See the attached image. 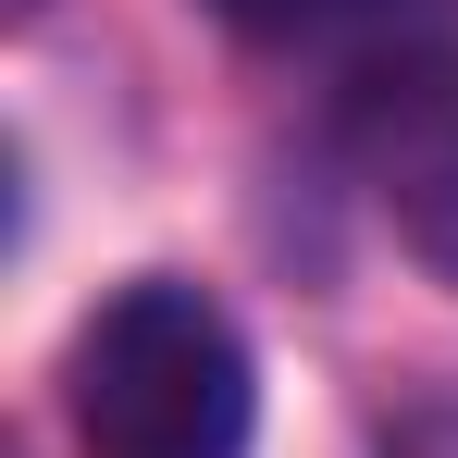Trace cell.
<instances>
[{
    "label": "cell",
    "instance_id": "1",
    "mask_svg": "<svg viewBox=\"0 0 458 458\" xmlns=\"http://www.w3.org/2000/svg\"><path fill=\"white\" fill-rule=\"evenodd\" d=\"M63 421L87 458H248V421H260L248 335L186 273H137L75 322Z\"/></svg>",
    "mask_w": 458,
    "mask_h": 458
},
{
    "label": "cell",
    "instance_id": "2",
    "mask_svg": "<svg viewBox=\"0 0 458 458\" xmlns=\"http://www.w3.org/2000/svg\"><path fill=\"white\" fill-rule=\"evenodd\" d=\"M335 149L396 224V248L458 285V50L446 38H372L335 87Z\"/></svg>",
    "mask_w": 458,
    "mask_h": 458
},
{
    "label": "cell",
    "instance_id": "3",
    "mask_svg": "<svg viewBox=\"0 0 458 458\" xmlns=\"http://www.w3.org/2000/svg\"><path fill=\"white\" fill-rule=\"evenodd\" d=\"M235 38H273V50H322V38H384L409 0H211Z\"/></svg>",
    "mask_w": 458,
    "mask_h": 458
},
{
    "label": "cell",
    "instance_id": "4",
    "mask_svg": "<svg viewBox=\"0 0 458 458\" xmlns=\"http://www.w3.org/2000/svg\"><path fill=\"white\" fill-rule=\"evenodd\" d=\"M0 13H50V0H0Z\"/></svg>",
    "mask_w": 458,
    "mask_h": 458
}]
</instances>
